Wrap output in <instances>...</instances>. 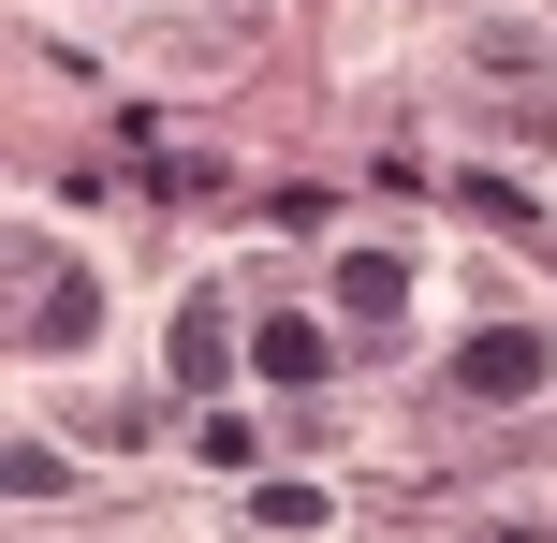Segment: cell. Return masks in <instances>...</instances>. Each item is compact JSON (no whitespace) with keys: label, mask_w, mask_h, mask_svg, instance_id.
<instances>
[{"label":"cell","mask_w":557,"mask_h":543,"mask_svg":"<svg viewBox=\"0 0 557 543\" xmlns=\"http://www.w3.org/2000/svg\"><path fill=\"white\" fill-rule=\"evenodd\" d=\"M557 382V338L543 323H484L470 353H455V397H543Z\"/></svg>","instance_id":"6da1fadb"},{"label":"cell","mask_w":557,"mask_h":543,"mask_svg":"<svg viewBox=\"0 0 557 543\" xmlns=\"http://www.w3.org/2000/svg\"><path fill=\"white\" fill-rule=\"evenodd\" d=\"M455 59H470V74H557V29H529V15H470V29H455Z\"/></svg>","instance_id":"7a4b0ae2"},{"label":"cell","mask_w":557,"mask_h":543,"mask_svg":"<svg viewBox=\"0 0 557 543\" xmlns=\"http://www.w3.org/2000/svg\"><path fill=\"white\" fill-rule=\"evenodd\" d=\"M88 323H103V280H59V294H29V353H45V368L88 338Z\"/></svg>","instance_id":"3957f363"},{"label":"cell","mask_w":557,"mask_h":543,"mask_svg":"<svg viewBox=\"0 0 557 543\" xmlns=\"http://www.w3.org/2000/svg\"><path fill=\"white\" fill-rule=\"evenodd\" d=\"M221 368H235V353H221V309L191 294V309H176V382H221Z\"/></svg>","instance_id":"277c9868"},{"label":"cell","mask_w":557,"mask_h":543,"mask_svg":"<svg viewBox=\"0 0 557 543\" xmlns=\"http://www.w3.org/2000/svg\"><path fill=\"white\" fill-rule=\"evenodd\" d=\"M250 368H264V382H323V323H264Z\"/></svg>","instance_id":"5b68a950"},{"label":"cell","mask_w":557,"mask_h":543,"mask_svg":"<svg viewBox=\"0 0 557 543\" xmlns=\"http://www.w3.org/2000/svg\"><path fill=\"white\" fill-rule=\"evenodd\" d=\"M337 294H352V309H396V294H411V264H396V250H352V264H337Z\"/></svg>","instance_id":"8992f818"}]
</instances>
